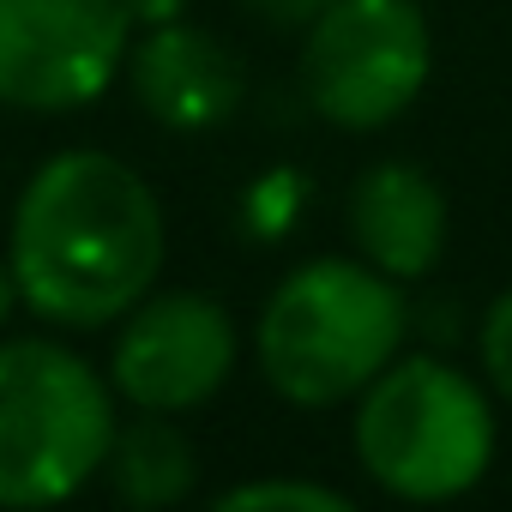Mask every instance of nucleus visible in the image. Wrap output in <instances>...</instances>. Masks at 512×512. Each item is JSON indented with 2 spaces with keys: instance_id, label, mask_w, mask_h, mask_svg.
Returning <instances> with one entry per match:
<instances>
[{
  "instance_id": "8",
  "label": "nucleus",
  "mask_w": 512,
  "mask_h": 512,
  "mask_svg": "<svg viewBox=\"0 0 512 512\" xmlns=\"http://www.w3.org/2000/svg\"><path fill=\"white\" fill-rule=\"evenodd\" d=\"M127 79L133 97L151 121H163L169 133H211L241 109V61L199 25L169 19L151 25L145 43L127 49Z\"/></svg>"
},
{
  "instance_id": "12",
  "label": "nucleus",
  "mask_w": 512,
  "mask_h": 512,
  "mask_svg": "<svg viewBox=\"0 0 512 512\" xmlns=\"http://www.w3.org/2000/svg\"><path fill=\"white\" fill-rule=\"evenodd\" d=\"M302 205H308L302 169H266L260 181L241 193V229H253L260 241H272V235H284L302 217Z\"/></svg>"
},
{
  "instance_id": "3",
  "label": "nucleus",
  "mask_w": 512,
  "mask_h": 512,
  "mask_svg": "<svg viewBox=\"0 0 512 512\" xmlns=\"http://www.w3.org/2000/svg\"><path fill=\"white\" fill-rule=\"evenodd\" d=\"M356 458L398 500H458L494 464V410L452 362H386L362 386Z\"/></svg>"
},
{
  "instance_id": "7",
  "label": "nucleus",
  "mask_w": 512,
  "mask_h": 512,
  "mask_svg": "<svg viewBox=\"0 0 512 512\" xmlns=\"http://www.w3.org/2000/svg\"><path fill=\"white\" fill-rule=\"evenodd\" d=\"M235 368V326L211 296H151L127 314L109 380L133 410H193Z\"/></svg>"
},
{
  "instance_id": "15",
  "label": "nucleus",
  "mask_w": 512,
  "mask_h": 512,
  "mask_svg": "<svg viewBox=\"0 0 512 512\" xmlns=\"http://www.w3.org/2000/svg\"><path fill=\"white\" fill-rule=\"evenodd\" d=\"M121 7H127V19L133 25H169V19H181V0H121Z\"/></svg>"
},
{
  "instance_id": "1",
  "label": "nucleus",
  "mask_w": 512,
  "mask_h": 512,
  "mask_svg": "<svg viewBox=\"0 0 512 512\" xmlns=\"http://www.w3.org/2000/svg\"><path fill=\"white\" fill-rule=\"evenodd\" d=\"M7 266L19 302L55 326L127 320L163 272V205L121 157L61 151L19 193Z\"/></svg>"
},
{
  "instance_id": "10",
  "label": "nucleus",
  "mask_w": 512,
  "mask_h": 512,
  "mask_svg": "<svg viewBox=\"0 0 512 512\" xmlns=\"http://www.w3.org/2000/svg\"><path fill=\"white\" fill-rule=\"evenodd\" d=\"M103 470H109V482H115V494L127 506H175V500L193 494L199 452L169 422V410H139L127 428L109 434Z\"/></svg>"
},
{
  "instance_id": "16",
  "label": "nucleus",
  "mask_w": 512,
  "mask_h": 512,
  "mask_svg": "<svg viewBox=\"0 0 512 512\" xmlns=\"http://www.w3.org/2000/svg\"><path fill=\"white\" fill-rule=\"evenodd\" d=\"M13 308H19V284H13V266H0V326L13 320Z\"/></svg>"
},
{
  "instance_id": "14",
  "label": "nucleus",
  "mask_w": 512,
  "mask_h": 512,
  "mask_svg": "<svg viewBox=\"0 0 512 512\" xmlns=\"http://www.w3.org/2000/svg\"><path fill=\"white\" fill-rule=\"evenodd\" d=\"M241 7H247V13H260L266 25H284V31H296V25H308V19L326 7V0H241Z\"/></svg>"
},
{
  "instance_id": "4",
  "label": "nucleus",
  "mask_w": 512,
  "mask_h": 512,
  "mask_svg": "<svg viewBox=\"0 0 512 512\" xmlns=\"http://www.w3.org/2000/svg\"><path fill=\"white\" fill-rule=\"evenodd\" d=\"M109 386L85 356L49 338L0 344V506L73 500L109 452Z\"/></svg>"
},
{
  "instance_id": "9",
  "label": "nucleus",
  "mask_w": 512,
  "mask_h": 512,
  "mask_svg": "<svg viewBox=\"0 0 512 512\" xmlns=\"http://www.w3.org/2000/svg\"><path fill=\"white\" fill-rule=\"evenodd\" d=\"M350 235L362 260L398 284L434 272L446 247V193L416 163H374L350 187Z\"/></svg>"
},
{
  "instance_id": "13",
  "label": "nucleus",
  "mask_w": 512,
  "mask_h": 512,
  "mask_svg": "<svg viewBox=\"0 0 512 512\" xmlns=\"http://www.w3.org/2000/svg\"><path fill=\"white\" fill-rule=\"evenodd\" d=\"M476 350H482V374H488V386L512 404V290L494 296V308L482 314Z\"/></svg>"
},
{
  "instance_id": "11",
  "label": "nucleus",
  "mask_w": 512,
  "mask_h": 512,
  "mask_svg": "<svg viewBox=\"0 0 512 512\" xmlns=\"http://www.w3.org/2000/svg\"><path fill=\"white\" fill-rule=\"evenodd\" d=\"M350 512V494L320 488V482H296V476H266V482H235L229 494H217V512Z\"/></svg>"
},
{
  "instance_id": "2",
  "label": "nucleus",
  "mask_w": 512,
  "mask_h": 512,
  "mask_svg": "<svg viewBox=\"0 0 512 512\" xmlns=\"http://www.w3.org/2000/svg\"><path fill=\"white\" fill-rule=\"evenodd\" d=\"M253 344L278 398L302 410L344 404L404 344L398 278L374 272L368 260H314L278 284Z\"/></svg>"
},
{
  "instance_id": "5",
  "label": "nucleus",
  "mask_w": 512,
  "mask_h": 512,
  "mask_svg": "<svg viewBox=\"0 0 512 512\" xmlns=\"http://www.w3.org/2000/svg\"><path fill=\"white\" fill-rule=\"evenodd\" d=\"M434 73V37L416 0H326L308 19L302 91L314 115L374 133L404 115Z\"/></svg>"
},
{
  "instance_id": "6",
  "label": "nucleus",
  "mask_w": 512,
  "mask_h": 512,
  "mask_svg": "<svg viewBox=\"0 0 512 512\" xmlns=\"http://www.w3.org/2000/svg\"><path fill=\"white\" fill-rule=\"evenodd\" d=\"M133 19L121 0H0V103L85 109L127 67Z\"/></svg>"
}]
</instances>
